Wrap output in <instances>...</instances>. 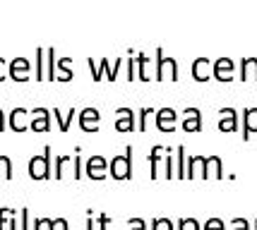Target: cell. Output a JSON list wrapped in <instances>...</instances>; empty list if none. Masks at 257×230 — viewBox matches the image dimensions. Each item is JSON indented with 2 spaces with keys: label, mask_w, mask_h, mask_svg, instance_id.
I'll return each instance as SVG.
<instances>
[{
  "label": "cell",
  "mask_w": 257,
  "mask_h": 230,
  "mask_svg": "<svg viewBox=\"0 0 257 230\" xmlns=\"http://www.w3.org/2000/svg\"><path fill=\"white\" fill-rule=\"evenodd\" d=\"M34 79L44 82L46 79V48H36V60H34Z\"/></svg>",
  "instance_id": "d6986e66"
},
{
  "label": "cell",
  "mask_w": 257,
  "mask_h": 230,
  "mask_svg": "<svg viewBox=\"0 0 257 230\" xmlns=\"http://www.w3.org/2000/svg\"><path fill=\"white\" fill-rule=\"evenodd\" d=\"M91 213H94V211H87V230H96L94 228V218H91Z\"/></svg>",
  "instance_id": "bcb514c9"
},
{
  "label": "cell",
  "mask_w": 257,
  "mask_h": 230,
  "mask_svg": "<svg viewBox=\"0 0 257 230\" xmlns=\"http://www.w3.org/2000/svg\"><path fill=\"white\" fill-rule=\"evenodd\" d=\"M192 77H195V82H207V79H212L214 63L209 58H197V60L192 63Z\"/></svg>",
  "instance_id": "ba28073f"
},
{
  "label": "cell",
  "mask_w": 257,
  "mask_h": 230,
  "mask_svg": "<svg viewBox=\"0 0 257 230\" xmlns=\"http://www.w3.org/2000/svg\"><path fill=\"white\" fill-rule=\"evenodd\" d=\"M135 60H137V65H140V75H137V77H140L142 82H147V79H149V77H147V63H149V58H147L145 53H140Z\"/></svg>",
  "instance_id": "4316f807"
},
{
  "label": "cell",
  "mask_w": 257,
  "mask_h": 230,
  "mask_svg": "<svg viewBox=\"0 0 257 230\" xmlns=\"http://www.w3.org/2000/svg\"><path fill=\"white\" fill-rule=\"evenodd\" d=\"M233 70H235V63L231 58H219V60L214 63V79L231 82V79H233Z\"/></svg>",
  "instance_id": "30bf717a"
},
{
  "label": "cell",
  "mask_w": 257,
  "mask_h": 230,
  "mask_svg": "<svg viewBox=\"0 0 257 230\" xmlns=\"http://www.w3.org/2000/svg\"><path fill=\"white\" fill-rule=\"evenodd\" d=\"M115 115H118V120H115V130L118 132H133L135 130V113L130 108H118Z\"/></svg>",
  "instance_id": "9a60e30c"
},
{
  "label": "cell",
  "mask_w": 257,
  "mask_h": 230,
  "mask_svg": "<svg viewBox=\"0 0 257 230\" xmlns=\"http://www.w3.org/2000/svg\"><path fill=\"white\" fill-rule=\"evenodd\" d=\"M127 79H137V77H135V60L133 58L127 60Z\"/></svg>",
  "instance_id": "ee69618b"
},
{
  "label": "cell",
  "mask_w": 257,
  "mask_h": 230,
  "mask_svg": "<svg viewBox=\"0 0 257 230\" xmlns=\"http://www.w3.org/2000/svg\"><path fill=\"white\" fill-rule=\"evenodd\" d=\"M178 230H202V228L195 218H180L178 220Z\"/></svg>",
  "instance_id": "f1b7e54d"
},
{
  "label": "cell",
  "mask_w": 257,
  "mask_h": 230,
  "mask_svg": "<svg viewBox=\"0 0 257 230\" xmlns=\"http://www.w3.org/2000/svg\"><path fill=\"white\" fill-rule=\"evenodd\" d=\"M257 132V108L243 110V139H250V134Z\"/></svg>",
  "instance_id": "e0dca14e"
},
{
  "label": "cell",
  "mask_w": 257,
  "mask_h": 230,
  "mask_svg": "<svg viewBox=\"0 0 257 230\" xmlns=\"http://www.w3.org/2000/svg\"><path fill=\"white\" fill-rule=\"evenodd\" d=\"M108 223H111V218L101 213V216H99V230H108Z\"/></svg>",
  "instance_id": "7bdbcfd3"
},
{
  "label": "cell",
  "mask_w": 257,
  "mask_h": 230,
  "mask_svg": "<svg viewBox=\"0 0 257 230\" xmlns=\"http://www.w3.org/2000/svg\"><path fill=\"white\" fill-rule=\"evenodd\" d=\"M152 113H154L152 108H142V110H140V130H142V132L147 130V115H152Z\"/></svg>",
  "instance_id": "d590c367"
},
{
  "label": "cell",
  "mask_w": 257,
  "mask_h": 230,
  "mask_svg": "<svg viewBox=\"0 0 257 230\" xmlns=\"http://www.w3.org/2000/svg\"><path fill=\"white\" fill-rule=\"evenodd\" d=\"M32 72V60L29 58H15L10 63V77L15 82H27Z\"/></svg>",
  "instance_id": "52a82bcc"
},
{
  "label": "cell",
  "mask_w": 257,
  "mask_h": 230,
  "mask_svg": "<svg viewBox=\"0 0 257 230\" xmlns=\"http://www.w3.org/2000/svg\"><path fill=\"white\" fill-rule=\"evenodd\" d=\"M233 230H250V223H247L245 218H233Z\"/></svg>",
  "instance_id": "60d3db41"
},
{
  "label": "cell",
  "mask_w": 257,
  "mask_h": 230,
  "mask_svg": "<svg viewBox=\"0 0 257 230\" xmlns=\"http://www.w3.org/2000/svg\"><path fill=\"white\" fill-rule=\"evenodd\" d=\"M99 120H101V115L96 108H84L79 113V127L84 132H96L99 130Z\"/></svg>",
  "instance_id": "8fae6325"
},
{
  "label": "cell",
  "mask_w": 257,
  "mask_h": 230,
  "mask_svg": "<svg viewBox=\"0 0 257 230\" xmlns=\"http://www.w3.org/2000/svg\"><path fill=\"white\" fill-rule=\"evenodd\" d=\"M72 168H75V180H82V175H84V173H82V158H79V156H75V158H72Z\"/></svg>",
  "instance_id": "8d00e7d4"
},
{
  "label": "cell",
  "mask_w": 257,
  "mask_h": 230,
  "mask_svg": "<svg viewBox=\"0 0 257 230\" xmlns=\"http://www.w3.org/2000/svg\"><path fill=\"white\" fill-rule=\"evenodd\" d=\"M202 177H224V165H221V158L219 156H209L204 161V170H202Z\"/></svg>",
  "instance_id": "2e32d148"
},
{
  "label": "cell",
  "mask_w": 257,
  "mask_h": 230,
  "mask_svg": "<svg viewBox=\"0 0 257 230\" xmlns=\"http://www.w3.org/2000/svg\"><path fill=\"white\" fill-rule=\"evenodd\" d=\"M48 230H70V225H67L65 218H53L51 225H48Z\"/></svg>",
  "instance_id": "e575fe53"
},
{
  "label": "cell",
  "mask_w": 257,
  "mask_h": 230,
  "mask_svg": "<svg viewBox=\"0 0 257 230\" xmlns=\"http://www.w3.org/2000/svg\"><path fill=\"white\" fill-rule=\"evenodd\" d=\"M5 127H8V115H5V113L0 110V132L5 130Z\"/></svg>",
  "instance_id": "f6af8a7d"
},
{
  "label": "cell",
  "mask_w": 257,
  "mask_h": 230,
  "mask_svg": "<svg viewBox=\"0 0 257 230\" xmlns=\"http://www.w3.org/2000/svg\"><path fill=\"white\" fill-rule=\"evenodd\" d=\"M178 122V113L173 108H159L157 110V127L161 132H173Z\"/></svg>",
  "instance_id": "9c48e42d"
},
{
  "label": "cell",
  "mask_w": 257,
  "mask_h": 230,
  "mask_svg": "<svg viewBox=\"0 0 257 230\" xmlns=\"http://www.w3.org/2000/svg\"><path fill=\"white\" fill-rule=\"evenodd\" d=\"M164 151H166L164 146H154V149H152V153H149V163H152V173H149V175L154 177V180L159 177V158H161V153H164Z\"/></svg>",
  "instance_id": "cb8c5ba5"
},
{
  "label": "cell",
  "mask_w": 257,
  "mask_h": 230,
  "mask_svg": "<svg viewBox=\"0 0 257 230\" xmlns=\"http://www.w3.org/2000/svg\"><path fill=\"white\" fill-rule=\"evenodd\" d=\"M240 79L247 82V79H257V58H245L240 63Z\"/></svg>",
  "instance_id": "ffe728a7"
},
{
  "label": "cell",
  "mask_w": 257,
  "mask_h": 230,
  "mask_svg": "<svg viewBox=\"0 0 257 230\" xmlns=\"http://www.w3.org/2000/svg\"><path fill=\"white\" fill-rule=\"evenodd\" d=\"M0 177L3 180H12V161L10 156L0 153Z\"/></svg>",
  "instance_id": "d4e9b609"
},
{
  "label": "cell",
  "mask_w": 257,
  "mask_h": 230,
  "mask_svg": "<svg viewBox=\"0 0 257 230\" xmlns=\"http://www.w3.org/2000/svg\"><path fill=\"white\" fill-rule=\"evenodd\" d=\"M108 170V161L103 158V156H89V161H87V165H84V175L91 177V180H103V177L108 175L106 173Z\"/></svg>",
  "instance_id": "5b68a950"
},
{
  "label": "cell",
  "mask_w": 257,
  "mask_h": 230,
  "mask_svg": "<svg viewBox=\"0 0 257 230\" xmlns=\"http://www.w3.org/2000/svg\"><path fill=\"white\" fill-rule=\"evenodd\" d=\"M154 79H171V82H176L178 79V63H176V58H166L161 48H157V77Z\"/></svg>",
  "instance_id": "277c9868"
},
{
  "label": "cell",
  "mask_w": 257,
  "mask_h": 230,
  "mask_svg": "<svg viewBox=\"0 0 257 230\" xmlns=\"http://www.w3.org/2000/svg\"><path fill=\"white\" fill-rule=\"evenodd\" d=\"M27 170L32 180H51V146H44V153L32 156Z\"/></svg>",
  "instance_id": "6da1fadb"
},
{
  "label": "cell",
  "mask_w": 257,
  "mask_h": 230,
  "mask_svg": "<svg viewBox=\"0 0 257 230\" xmlns=\"http://www.w3.org/2000/svg\"><path fill=\"white\" fill-rule=\"evenodd\" d=\"M204 156H192L190 158V163H188V175L185 177H202V170H204Z\"/></svg>",
  "instance_id": "7402d4cb"
},
{
  "label": "cell",
  "mask_w": 257,
  "mask_h": 230,
  "mask_svg": "<svg viewBox=\"0 0 257 230\" xmlns=\"http://www.w3.org/2000/svg\"><path fill=\"white\" fill-rule=\"evenodd\" d=\"M127 225H130V230H147V223L142 218H130Z\"/></svg>",
  "instance_id": "f35d334b"
},
{
  "label": "cell",
  "mask_w": 257,
  "mask_h": 230,
  "mask_svg": "<svg viewBox=\"0 0 257 230\" xmlns=\"http://www.w3.org/2000/svg\"><path fill=\"white\" fill-rule=\"evenodd\" d=\"M188 170H185V146H178V177H185Z\"/></svg>",
  "instance_id": "f546056e"
},
{
  "label": "cell",
  "mask_w": 257,
  "mask_h": 230,
  "mask_svg": "<svg viewBox=\"0 0 257 230\" xmlns=\"http://www.w3.org/2000/svg\"><path fill=\"white\" fill-rule=\"evenodd\" d=\"M32 132H48L51 130V110L48 108H32Z\"/></svg>",
  "instance_id": "8992f818"
},
{
  "label": "cell",
  "mask_w": 257,
  "mask_h": 230,
  "mask_svg": "<svg viewBox=\"0 0 257 230\" xmlns=\"http://www.w3.org/2000/svg\"><path fill=\"white\" fill-rule=\"evenodd\" d=\"M204 230H226V223L221 218H209L204 223Z\"/></svg>",
  "instance_id": "1f68e13d"
},
{
  "label": "cell",
  "mask_w": 257,
  "mask_h": 230,
  "mask_svg": "<svg viewBox=\"0 0 257 230\" xmlns=\"http://www.w3.org/2000/svg\"><path fill=\"white\" fill-rule=\"evenodd\" d=\"M67 163H70V156H58L56 158V168H53V177L56 180H63V170H65Z\"/></svg>",
  "instance_id": "484cf974"
},
{
  "label": "cell",
  "mask_w": 257,
  "mask_h": 230,
  "mask_svg": "<svg viewBox=\"0 0 257 230\" xmlns=\"http://www.w3.org/2000/svg\"><path fill=\"white\" fill-rule=\"evenodd\" d=\"M27 115H29V110L27 108H12V113L8 115V127H10L12 132L29 130V125H27Z\"/></svg>",
  "instance_id": "7c38bea8"
},
{
  "label": "cell",
  "mask_w": 257,
  "mask_h": 230,
  "mask_svg": "<svg viewBox=\"0 0 257 230\" xmlns=\"http://www.w3.org/2000/svg\"><path fill=\"white\" fill-rule=\"evenodd\" d=\"M72 70H70V58H60L58 60V82H70L72 79Z\"/></svg>",
  "instance_id": "603a6c76"
},
{
  "label": "cell",
  "mask_w": 257,
  "mask_h": 230,
  "mask_svg": "<svg viewBox=\"0 0 257 230\" xmlns=\"http://www.w3.org/2000/svg\"><path fill=\"white\" fill-rule=\"evenodd\" d=\"M15 213H17V211H15ZM15 213L8 218V230H20V223H17V216H15Z\"/></svg>",
  "instance_id": "b9f144b4"
},
{
  "label": "cell",
  "mask_w": 257,
  "mask_h": 230,
  "mask_svg": "<svg viewBox=\"0 0 257 230\" xmlns=\"http://www.w3.org/2000/svg\"><path fill=\"white\" fill-rule=\"evenodd\" d=\"M20 230H29V208H20Z\"/></svg>",
  "instance_id": "836d02e7"
},
{
  "label": "cell",
  "mask_w": 257,
  "mask_h": 230,
  "mask_svg": "<svg viewBox=\"0 0 257 230\" xmlns=\"http://www.w3.org/2000/svg\"><path fill=\"white\" fill-rule=\"evenodd\" d=\"M219 130L221 132H235L238 130V113L235 108H221L219 110Z\"/></svg>",
  "instance_id": "5bb4252c"
},
{
  "label": "cell",
  "mask_w": 257,
  "mask_h": 230,
  "mask_svg": "<svg viewBox=\"0 0 257 230\" xmlns=\"http://www.w3.org/2000/svg\"><path fill=\"white\" fill-rule=\"evenodd\" d=\"M152 230H173V220L154 218V220H152Z\"/></svg>",
  "instance_id": "83f0119b"
},
{
  "label": "cell",
  "mask_w": 257,
  "mask_h": 230,
  "mask_svg": "<svg viewBox=\"0 0 257 230\" xmlns=\"http://www.w3.org/2000/svg\"><path fill=\"white\" fill-rule=\"evenodd\" d=\"M51 218H34V230H48Z\"/></svg>",
  "instance_id": "ab89813d"
},
{
  "label": "cell",
  "mask_w": 257,
  "mask_h": 230,
  "mask_svg": "<svg viewBox=\"0 0 257 230\" xmlns=\"http://www.w3.org/2000/svg\"><path fill=\"white\" fill-rule=\"evenodd\" d=\"M46 79L48 82H58V58L56 48H46Z\"/></svg>",
  "instance_id": "ac0fdd59"
},
{
  "label": "cell",
  "mask_w": 257,
  "mask_h": 230,
  "mask_svg": "<svg viewBox=\"0 0 257 230\" xmlns=\"http://www.w3.org/2000/svg\"><path fill=\"white\" fill-rule=\"evenodd\" d=\"M176 170H173V158H171V149H166V177H173Z\"/></svg>",
  "instance_id": "74e56055"
},
{
  "label": "cell",
  "mask_w": 257,
  "mask_h": 230,
  "mask_svg": "<svg viewBox=\"0 0 257 230\" xmlns=\"http://www.w3.org/2000/svg\"><path fill=\"white\" fill-rule=\"evenodd\" d=\"M8 77H10V60L0 58V82H5Z\"/></svg>",
  "instance_id": "d6a6232c"
},
{
  "label": "cell",
  "mask_w": 257,
  "mask_h": 230,
  "mask_svg": "<svg viewBox=\"0 0 257 230\" xmlns=\"http://www.w3.org/2000/svg\"><path fill=\"white\" fill-rule=\"evenodd\" d=\"M12 213L15 211L10 206H0V230H8V218H10Z\"/></svg>",
  "instance_id": "4dcf8cb0"
},
{
  "label": "cell",
  "mask_w": 257,
  "mask_h": 230,
  "mask_svg": "<svg viewBox=\"0 0 257 230\" xmlns=\"http://www.w3.org/2000/svg\"><path fill=\"white\" fill-rule=\"evenodd\" d=\"M108 173H111L115 180H130V177H133V146H127L125 153L113 156L111 165H108Z\"/></svg>",
  "instance_id": "7a4b0ae2"
},
{
  "label": "cell",
  "mask_w": 257,
  "mask_h": 230,
  "mask_svg": "<svg viewBox=\"0 0 257 230\" xmlns=\"http://www.w3.org/2000/svg\"><path fill=\"white\" fill-rule=\"evenodd\" d=\"M183 130L185 132H200L202 130L200 108H185L183 110Z\"/></svg>",
  "instance_id": "4fadbf2b"
},
{
  "label": "cell",
  "mask_w": 257,
  "mask_h": 230,
  "mask_svg": "<svg viewBox=\"0 0 257 230\" xmlns=\"http://www.w3.org/2000/svg\"><path fill=\"white\" fill-rule=\"evenodd\" d=\"M72 115H75V110H72V108H70V113H63L60 108H53V118L58 120V127H60V132H67V130H70Z\"/></svg>",
  "instance_id": "44dd1931"
},
{
  "label": "cell",
  "mask_w": 257,
  "mask_h": 230,
  "mask_svg": "<svg viewBox=\"0 0 257 230\" xmlns=\"http://www.w3.org/2000/svg\"><path fill=\"white\" fill-rule=\"evenodd\" d=\"M120 58H115V63H113V67H108V58H103L99 65H96V60L94 58H87V65H89V70H91V79L94 82H101L103 79V72L108 75V82H115L118 79V70H120Z\"/></svg>",
  "instance_id": "3957f363"
}]
</instances>
